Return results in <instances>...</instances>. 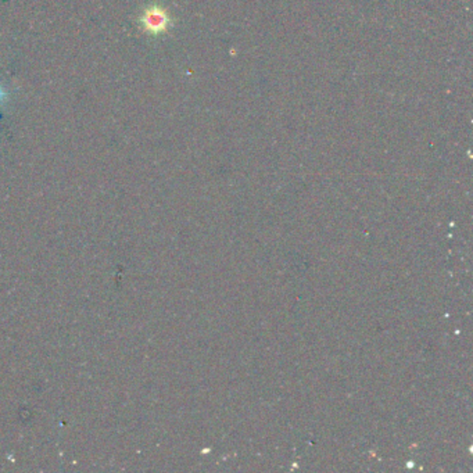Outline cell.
<instances>
[{
  "mask_svg": "<svg viewBox=\"0 0 473 473\" xmlns=\"http://www.w3.org/2000/svg\"><path fill=\"white\" fill-rule=\"evenodd\" d=\"M169 13L160 6L147 7L140 16V25L152 35L164 34L169 30Z\"/></svg>",
  "mask_w": 473,
  "mask_h": 473,
  "instance_id": "6da1fadb",
  "label": "cell"
},
{
  "mask_svg": "<svg viewBox=\"0 0 473 473\" xmlns=\"http://www.w3.org/2000/svg\"><path fill=\"white\" fill-rule=\"evenodd\" d=\"M8 99H10V92L4 88V85L0 82V108L6 104V103L8 102Z\"/></svg>",
  "mask_w": 473,
  "mask_h": 473,
  "instance_id": "7a4b0ae2",
  "label": "cell"
}]
</instances>
